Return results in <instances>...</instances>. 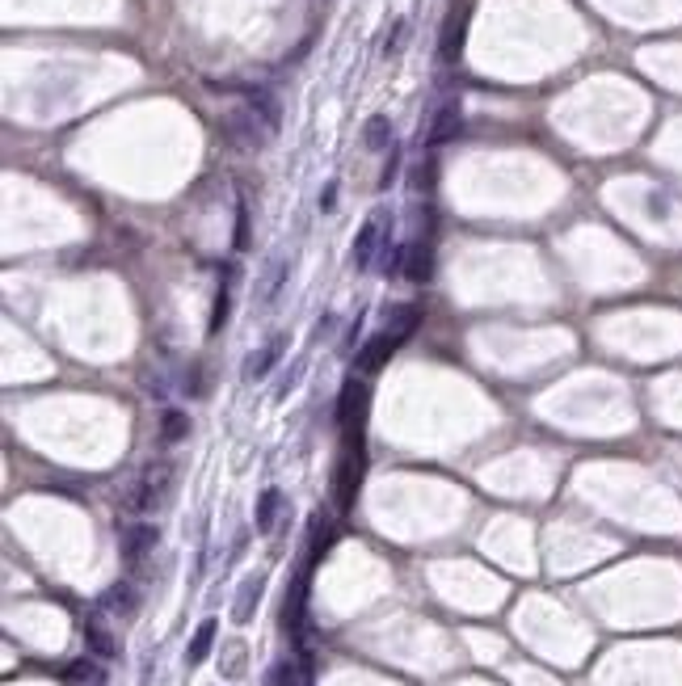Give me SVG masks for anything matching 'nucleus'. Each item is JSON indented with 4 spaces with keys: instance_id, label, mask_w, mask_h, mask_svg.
Segmentation results:
<instances>
[{
    "instance_id": "nucleus-22",
    "label": "nucleus",
    "mask_w": 682,
    "mask_h": 686,
    "mask_svg": "<svg viewBox=\"0 0 682 686\" xmlns=\"http://www.w3.org/2000/svg\"><path fill=\"white\" fill-rule=\"evenodd\" d=\"M400 173V148L392 144L388 148V160H383V173H380V190H388V186H392V177Z\"/></svg>"
},
{
    "instance_id": "nucleus-18",
    "label": "nucleus",
    "mask_w": 682,
    "mask_h": 686,
    "mask_svg": "<svg viewBox=\"0 0 682 686\" xmlns=\"http://www.w3.org/2000/svg\"><path fill=\"white\" fill-rule=\"evenodd\" d=\"M160 438H164V443H181V438H190V417L181 413V409H169V413L160 417Z\"/></svg>"
},
{
    "instance_id": "nucleus-15",
    "label": "nucleus",
    "mask_w": 682,
    "mask_h": 686,
    "mask_svg": "<svg viewBox=\"0 0 682 686\" xmlns=\"http://www.w3.org/2000/svg\"><path fill=\"white\" fill-rule=\"evenodd\" d=\"M215 632H220V623L215 619H203L198 627H194V640L186 644V666H203L206 653H211V644H215Z\"/></svg>"
},
{
    "instance_id": "nucleus-9",
    "label": "nucleus",
    "mask_w": 682,
    "mask_h": 686,
    "mask_svg": "<svg viewBox=\"0 0 682 686\" xmlns=\"http://www.w3.org/2000/svg\"><path fill=\"white\" fill-rule=\"evenodd\" d=\"M240 93H245V106L278 135V127H283V101H278V93H274V89H261V84H245Z\"/></svg>"
},
{
    "instance_id": "nucleus-1",
    "label": "nucleus",
    "mask_w": 682,
    "mask_h": 686,
    "mask_svg": "<svg viewBox=\"0 0 682 686\" xmlns=\"http://www.w3.org/2000/svg\"><path fill=\"white\" fill-rule=\"evenodd\" d=\"M417 320H421V307L417 304H405L392 312V320H388V329H380V333L366 341L363 350H358V371H366V375H375V371L392 358V354L405 346V337L417 329Z\"/></svg>"
},
{
    "instance_id": "nucleus-24",
    "label": "nucleus",
    "mask_w": 682,
    "mask_h": 686,
    "mask_svg": "<svg viewBox=\"0 0 682 686\" xmlns=\"http://www.w3.org/2000/svg\"><path fill=\"white\" fill-rule=\"evenodd\" d=\"M333 203H337V181H329V186L320 190V211H333Z\"/></svg>"
},
{
    "instance_id": "nucleus-20",
    "label": "nucleus",
    "mask_w": 682,
    "mask_h": 686,
    "mask_svg": "<svg viewBox=\"0 0 682 686\" xmlns=\"http://www.w3.org/2000/svg\"><path fill=\"white\" fill-rule=\"evenodd\" d=\"M228 307H232V291H228V283H220V287H215V304H211V324H206V333H211V337L223 329Z\"/></svg>"
},
{
    "instance_id": "nucleus-5",
    "label": "nucleus",
    "mask_w": 682,
    "mask_h": 686,
    "mask_svg": "<svg viewBox=\"0 0 682 686\" xmlns=\"http://www.w3.org/2000/svg\"><path fill=\"white\" fill-rule=\"evenodd\" d=\"M169 484H173V467H169V463H160V467H148V476H143L140 484H135V489L127 493V510H131V514L152 510L156 501H164Z\"/></svg>"
},
{
    "instance_id": "nucleus-2",
    "label": "nucleus",
    "mask_w": 682,
    "mask_h": 686,
    "mask_svg": "<svg viewBox=\"0 0 682 686\" xmlns=\"http://www.w3.org/2000/svg\"><path fill=\"white\" fill-rule=\"evenodd\" d=\"M363 484V430H341V455L333 467V501L346 514Z\"/></svg>"
},
{
    "instance_id": "nucleus-13",
    "label": "nucleus",
    "mask_w": 682,
    "mask_h": 686,
    "mask_svg": "<svg viewBox=\"0 0 682 686\" xmlns=\"http://www.w3.org/2000/svg\"><path fill=\"white\" fill-rule=\"evenodd\" d=\"M283 350H286V337H274L270 346H261V350H253L249 354V363H245V379L249 383H257V379H266L274 367H278V358H283Z\"/></svg>"
},
{
    "instance_id": "nucleus-12",
    "label": "nucleus",
    "mask_w": 682,
    "mask_h": 686,
    "mask_svg": "<svg viewBox=\"0 0 682 686\" xmlns=\"http://www.w3.org/2000/svg\"><path fill=\"white\" fill-rule=\"evenodd\" d=\"M405 278H409L413 287H421V283H429V274H434V249H429L426 240H413L409 253H405Z\"/></svg>"
},
{
    "instance_id": "nucleus-8",
    "label": "nucleus",
    "mask_w": 682,
    "mask_h": 686,
    "mask_svg": "<svg viewBox=\"0 0 682 686\" xmlns=\"http://www.w3.org/2000/svg\"><path fill=\"white\" fill-rule=\"evenodd\" d=\"M366 400H371L366 383L349 379L346 387H341V400H337V426H341V430H363V421H366Z\"/></svg>"
},
{
    "instance_id": "nucleus-14",
    "label": "nucleus",
    "mask_w": 682,
    "mask_h": 686,
    "mask_svg": "<svg viewBox=\"0 0 682 686\" xmlns=\"http://www.w3.org/2000/svg\"><path fill=\"white\" fill-rule=\"evenodd\" d=\"M261 594H266V577H245V586H240L237 602H232V619L237 623H249L257 615V602H261Z\"/></svg>"
},
{
    "instance_id": "nucleus-10",
    "label": "nucleus",
    "mask_w": 682,
    "mask_h": 686,
    "mask_svg": "<svg viewBox=\"0 0 682 686\" xmlns=\"http://www.w3.org/2000/svg\"><path fill=\"white\" fill-rule=\"evenodd\" d=\"M140 586L135 581H114L110 590L101 594V610H110V615H118V619H135L140 615Z\"/></svg>"
},
{
    "instance_id": "nucleus-11",
    "label": "nucleus",
    "mask_w": 682,
    "mask_h": 686,
    "mask_svg": "<svg viewBox=\"0 0 682 686\" xmlns=\"http://www.w3.org/2000/svg\"><path fill=\"white\" fill-rule=\"evenodd\" d=\"M84 644H89V653H93L97 661H114V657H118V640H114L110 623L101 619V610L84 619Z\"/></svg>"
},
{
    "instance_id": "nucleus-4",
    "label": "nucleus",
    "mask_w": 682,
    "mask_h": 686,
    "mask_svg": "<svg viewBox=\"0 0 682 686\" xmlns=\"http://www.w3.org/2000/svg\"><path fill=\"white\" fill-rule=\"evenodd\" d=\"M388 211H375L371 219H366L363 227H358V236H354V244H349V266L358 274H366L371 266H380V249H383V232H388Z\"/></svg>"
},
{
    "instance_id": "nucleus-7",
    "label": "nucleus",
    "mask_w": 682,
    "mask_h": 686,
    "mask_svg": "<svg viewBox=\"0 0 682 686\" xmlns=\"http://www.w3.org/2000/svg\"><path fill=\"white\" fill-rule=\"evenodd\" d=\"M460 131H463V106L460 101H443V106L434 110V118H429V127H426V148L451 144Z\"/></svg>"
},
{
    "instance_id": "nucleus-16",
    "label": "nucleus",
    "mask_w": 682,
    "mask_h": 686,
    "mask_svg": "<svg viewBox=\"0 0 682 686\" xmlns=\"http://www.w3.org/2000/svg\"><path fill=\"white\" fill-rule=\"evenodd\" d=\"M283 510V489H266L257 497V510H253V522H257V535H270L274 530V518Z\"/></svg>"
},
{
    "instance_id": "nucleus-3",
    "label": "nucleus",
    "mask_w": 682,
    "mask_h": 686,
    "mask_svg": "<svg viewBox=\"0 0 682 686\" xmlns=\"http://www.w3.org/2000/svg\"><path fill=\"white\" fill-rule=\"evenodd\" d=\"M223 135H228V144L240 148V152H261V148L274 140V131L266 127L249 106H240V110H232L223 118Z\"/></svg>"
},
{
    "instance_id": "nucleus-6",
    "label": "nucleus",
    "mask_w": 682,
    "mask_h": 686,
    "mask_svg": "<svg viewBox=\"0 0 682 686\" xmlns=\"http://www.w3.org/2000/svg\"><path fill=\"white\" fill-rule=\"evenodd\" d=\"M156 543H160V530L152 527V522H135V527H127V530H123V539H118L123 564L135 573L143 560H148V552H156Z\"/></svg>"
},
{
    "instance_id": "nucleus-23",
    "label": "nucleus",
    "mask_w": 682,
    "mask_h": 686,
    "mask_svg": "<svg viewBox=\"0 0 682 686\" xmlns=\"http://www.w3.org/2000/svg\"><path fill=\"white\" fill-rule=\"evenodd\" d=\"M237 249L240 253L249 249V211H245V203H237Z\"/></svg>"
},
{
    "instance_id": "nucleus-17",
    "label": "nucleus",
    "mask_w": 682,
    "mask_h": 686,
    "mask_svg": "<svg viewBox=\"0 0 682 686\" xmlns=\"http://www.w3.org/2000/svg\"><path fill=\"white\" fill-rule=\"evenodd\" d=\"M363 144H366V152H388V148L397 144V140H392V123H388L383 114H375V118H366V127H363Z\"/></svg>"
},
{
    "instance_id": "nucleus-21",
    "label": "nucleus",
    "mask_w": 682,
    "mask_h": 686,
    "mask_svg": "<svg viewBox=\"0 0 682 686\" xmlns=\"http://www.w3.org/2000/svg\"><path fill=\"white\" fill-rule=\"evenodd\" d=\"M329 547H333V527L325 522V514H317V518H312V564H317Z\"/></svg>"
},
{
    "instance_id": "nucleus-19",
    "label": "nucleus",
    "mask_w": 682,
    "mask_h": 686,
    "mask_svg": "<svg viewBox=\"0 0 682 686\" xmlns=\"http://www.w3.org/2000/svg\"><path fill=\"white\" fill-rule=\"evenodd\" d=\"M68 682H76V686H106V674H101V666H97V661H89V657H84V661H72V666H68V674H64Z\"/></svg>"
}]
</instances>
